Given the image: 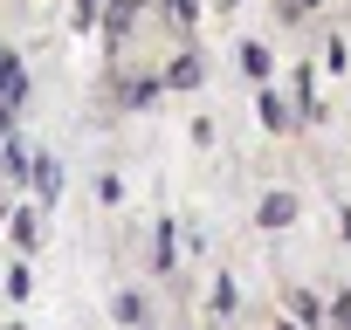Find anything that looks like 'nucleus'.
Segmentation results:
<instances>
[]
</instances>
